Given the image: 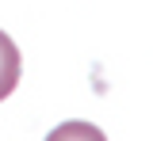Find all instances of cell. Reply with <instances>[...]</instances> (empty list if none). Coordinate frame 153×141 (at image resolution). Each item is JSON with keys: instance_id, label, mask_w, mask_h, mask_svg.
Instances as JSON below:
<instances>
[{"instance_id": "obj_2", "label": "cell", "mask_w": 153, "mask_h": 141, "mask_svg": "<svg viewBox=\"0 0 153 141\" xmlns=\"http://www.w3.org/2000/svg\"><path fill=\"white\" fill-rule=\"evenodd\" d=\"M46 141H107L103 130L92 126V122H61L57 130H50Z\"/></svg>"}, {"instance_id": "obj_1", "label": "cell", "mask_w": 153, "mask_h": 141, "mask_svg": "<svg viewBox=\"0 0 153 141\" xmlns=\"http://www.w3.org/2000/svg\"><path fill=\"white\" fill-rule=\"evenodd\" d=\"M19 50H16V42L8 38L4 31H0V99H8L12 92H16V84H19Z\"/></svg>"}]
</instances>
